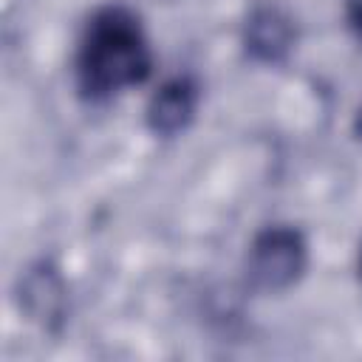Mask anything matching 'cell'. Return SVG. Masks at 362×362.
Segmentation results:
<instances>
[{
  "mask_svg": "<svg viewBox=\"0 0 362 362\" xmlns=\"http://www.w3.org/2000/svg\"><path fill=\"white\" fill-rule=\"evenodd\" d=\"M354 133H356V139L362 141V107L356 110V119H354Z\"/></svg>",
  "mask_w": 362,
  "mask_h": 362,
  "instance_id": "6",
  "label": "cell"
},
{
  "mask_svg": "<svg viewBox=\"0 0 362 362\" xmlns=\"http://www.w3.org/2000/svg\"><path fill=\"white\" fill-rule=\"evenodd\" d=\"M356 272H359V283H362V246H359V257H356Z\"/></svg>",
  "mask_w": 362,
  "mask_h": 362,
  "instance_id": "7",
  "label": "cell"
},
{
  "mask_svg": "<svg viewBox=\"0 0 362 362\" xmlns=\"http://www.w3.org/2000/svg\"><path fill=\"white\" fill-rule=\"evenodd\" d=\"M348 20H351V28L356 31V37L362 40V0L348 3Z\"/></svg>",
  "mask_w": 362,
  "mask_h": 362,
  "instance_id": "5",
  "label": "cell"
},
{
  "mask_svg": "<svg viewBox=\"0 0 362 362\" xmlns=\"http://www.w3.org/2000/svg\"><path fill=\"white\" fill-rule=\"evenodd\" d=\"M153 51L139 14L122 3L99 6L76 42V88L90 102H105L150 76Z\"/></svg>",
  "mask_w": 362,
  "mask_h": 362,
  "instance_id": "1",
  "label": "cell"
},
{
  "mask_svg": "<svg viewBox=\"0 0 362 362\" xmlns=\"http://www.w3.org/2000/svg\"><path fill=\"white\" fill-rule=\"evenodd\" d=\"M246 51L260 62H277L294 45V25L286 11L274 6H260L252 11L243 31Z\"/></svg>",
  "mask_w": 362,
  "mask_h": 362,
  "instance_id": "4",
  "label": "cell"
},
{
  "mask_svg": "<svg viewBox=\"0 0 362 362\" xmlns=\"http://www.w3.org/2000/svg\"><path fill=\"white\" fill-rule=\"evenodd\" d=\"M308 266V243L300 229L277 223L255 235L246 255V280L252 288L277 294L291 288Z\"/></svg>",
  "mask_w": 362,
  "mask_h": 362,
  "instance_id": "2",
  "label": "cell"
},
{
  "mask_svg": "<svg viewBox=\"0 0 362 362\" xmlns=\"http://www.w3.org/2000/svg\"><path fill=\"white\" fill-rule=\"evenodd\" d=\"M198 107V85L189 76H173L147 102V127L156 136H175L181 133Z\"/></svg>",
  "mask_w": 362,
  "mask_h": 362,
  "instance_id": "3",
  "label": "cell"
}]
</instances>
